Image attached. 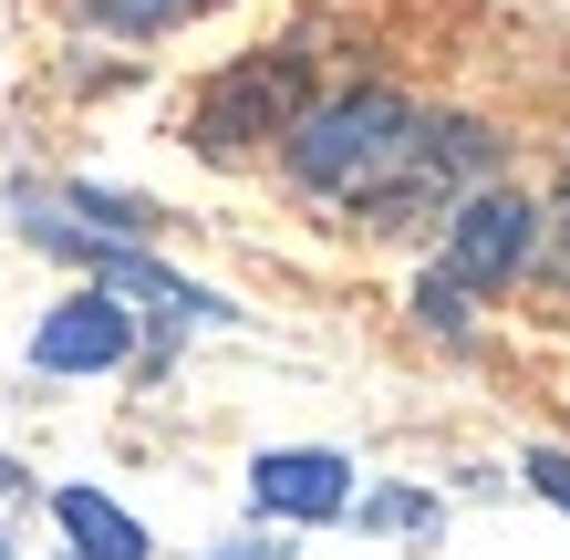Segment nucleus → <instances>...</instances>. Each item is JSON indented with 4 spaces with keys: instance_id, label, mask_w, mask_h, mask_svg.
<instances>
[{
    "instance_id": "f257e3e1",
    "label": "nucleus",
    "mask_w": 570,
    "mask_h": 560,
    "mask_svg": "<svg viewBox=\"0 0 570 560\" xmlns=\"http://www.w3.org/2000/svg\"><path fill=\"white\" fill-rule=\"evenodd\" d=\"M415 136H425V115L394 83H343V94H312V115L291 125L281 167H291V187H312V197L363 218L394 187V167L415 156Z\"/></svg>"
},
{
    "instance_id": "f03ea898",
    "label": "nucleus",
    "mask_w": 570,
    "mask_h": 560,
    "mask_svg": "<svg viewBox=\"0 0 570 560\" xmlns=\"http://www.w3.org/2000/svg\"><path fill=\"white\" fill-rule=\"evenodd\" d=\"M301 115H312V52L259 42L187 105V146L197 156H259V146H291Z\"/></svg>"
},
{
    "instance_id": "7ed1b4c3",
    "label": "nucleus",
    "mask_w": 570,
    "mask_h": 560,
    "mask_svg": "<svg viewBox=\"0 0 570 560\" xmlns=\"http://www.w3.org/2000/svg\"><path fill=\"white\" fill-rule=\"evenodd\" d=\"M478 187H498V136L478 115H425V136L415 156L394 167V187L363 208V228H384V239H405V228H435V218H456Z\"/></svg>"
},
{
    "instance_id": "20e7f679",
    "label": "nucleus",
    "mask_w": 570,
    "mask_h": 560,
    "mask_svg": "<svg viewBox=\"0 0 570 560\" xmlns=\"http://www.w3.org/2000/svg\"><path fill=\"white\" fill-rule=\"evenodd\" d=\"M540 249H550V208H540V197H519V187H478V197L446 218V259H435V271L488 302V291H519L529 271H540Z\"/></svg>"
},
{
    "instance_id": "39448f33",
    "label": "nucleus",
    "mask_w": 570,
    "mask_h": 560,
    "mask_svg": "<svg viewBox=\"0 0 570 560\" xmlns=\"http://www.w3.org/2000/svg\"><path fill=\"white\" fill-rule=\"evenodd\" d=\"M125 353H136V312H125L105 281H94V291H62V302L31 322V364L62 374V384H73V374H115Z\"/></svg>"
},
{
    "instance_id": "423d86ee",
    "label": "nucleus",
    "mask_w": 570,
    "mask_h": 560,
    "mask_svg": "<svg viewBox=\"0 0 570 560\" xmlns=\"http://www.w3.org/2000/svg\"><path fill=\"white\" fill-rule=\"evenodd\" d=\"M249 499L271 519H343L353 468H343V446H271V456H249Z\"/></svg>"
},
{
    "instance_id": "0eeeda50",
    "label": "nucleus",
    "mask_w": 570,
    "mask_h": 560,
    "mask_svg": "<svg viewBox=\"0 0 570 560\" xmlns=\"http://www.w3.org/2000/svg\"><path fill=\"white\" fill-rule=\"evenodd\" d=\"M52 519H62V540H73V560H156L146 519H136V509H115L105 488H62Z\"/></svg>"
},
{
    "instance_id": "6e6552de",
    "label": "nucleus",
    "mask_w": 570,
    "mask_h": 560,
    "mask_svg": "<svg viewBox=\"0 0 570 560\" xmlns=\"http://www.w3.org/2000/svg\"><path fill=\"white\" fill-rule=\"evenodd\" d=\"M83 21H105V31H125V42H156V31H177V21H197V11H218V0H73Z\"/></svg>"
},
{
    "instance_id": "1a4fd4ad",
    "label": "nucleus",
    "mask_w": 570,
    "mask_h": 560,
    "mask_svg": "<svg viewBox=\"0 0 570 560\" xmlns=\"http://www.w3.org/2000/svg\"><path fill=\"white\" fill-rule=\"evenodd\" d=\"M466 312H478V291H456L446 271L415 281V322H435V333H466Z\"/></svg>"
},
{
    "instance_id": "9d476101",
    "label": "nucleus",
    "mask_w": 570,
    "mask_h": 560,
    "mask_svg": "<svg viewBox=\"0 0 570 560\" xmlns=\"http://www.w3.org/2000/svg\"><path fill=\"white\" fill-rule=\"evenodd\" d=\"M540 208H550V249H540V271H550V281H570V146H560V177H550Z\"/></svg>"
},
{
    "instance_id": "9b49d317",
    "label": "nucleus",
    "mask_w": 570,
    "mask_h": 560,
    "mask_svg": "<svg viewBox=\"0 0 570 560\" xmlns=\"http://www.w3.org/2000/svg\"><path fill=\"white\" fill-rule=\"evenodd\" d=\"M519 468H529V488H540L550 509H570V446H529Z\"/></svg>"
},
{
    "instance_id": "f8f14e48",
    "label": "nucleus",
    "mask_w": 570,
    "mask_h": 560,
    "mask_svg": "<svg viewBox=\"0 0 570 560\" xmlns=\"http://www.w3.org/2000/svg\"><path fill=\"white\" fill-rule=\"evenodd\" d=\"M363 519H374V530H435L425 499H363Z\"/></svg>"
},
{
    "instance_id": "ddd939ff",
    "label": "nucleus",
    "mask_w": 570,
    "mask_h": 560,
    "mask_svg": "<svg viewBox=\"0 0 570 560\" xmlns=\"http://www.w3.org/2000/svg\"><path fill=\"white\" fill-rule=\"evenodd\" d=\"M218 560H281V550H218Z\"/></svg>"
},
{
    "instance_id": "4468645a",
    "label": "nucleus",
    "mask_w": 570,
    "mask_h": 560,
    "mask_svg": "<svg viewBox=\"0 0 570 560\" xmlns=\"http://www.w3.org/2000/svg\"><path fill=\"white\" fill-rule=\"evenodd\" d=\"M0 560H11V530H0Z\"/></svg>"
}]
</instances>
